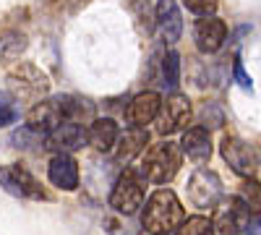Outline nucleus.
I'll return each instance as SVG.
<instances>
[{
    "mask_svg": "<svg viewBox=\"0 0 261 235\" xmlns=\"http://www.w3.org/2000/svg\"><path fill=\"white\" fill-rule=\"evenodd\" d=\"M18 120V110H16V102L11 94L6 92H0V128H6L11 123Z\"/></svg>",
    "mask_w": 261,
    "mask_h": 235,
    "instance_id": "nucleus-21",
    "label": "nucleus"
},
{
    "mask_svg": "<svg viewBox=\"0 0 261 235\" xmlns=\"http://www.w3.org/2000/svg\"><path fill=\"white\" fill-rule=\"evenodd\" d=\"M178 81H180V58H178V53L170 50L162 58V84L167 89H175Z\"/></svg>",
    "mask_w": 261,
    "mask_h": 235,
    "instance_id": "nucleus-19",
    "label": "nucleus"
},
{
    "mask_svg": "<svg viewBox=\"0 0 261 235\" xmlns=\"http://www.w3.org/2000/svg\"><path fill=\"white\" fill-rule=\"evenodd\" d=\"M0 186L18 199H34V201L45 199V191H42L39 180L21 165H8L0 170Z\"/></svg>",
    "mask_w": 261,
    "mask_h": 235,
    "instance_id": "nucleus-7",
    "label": "nucleus"
},
{
    "mask_svg": "<svg viewBox=\"0 0 261 235\" xmlns=\"http://www.w3.org/2000/svg\"><path fill=\"white\" fill-rule=\"evenodd\" d=\"M238 199H241L251 215H261V183L256 178H246L238 191Z\"/></svg>",
    "mask_w": 261,
    "mask_h": 235,
    "instance_id": "nucleus-18",
    "label": "nucleus"
},
{
    "mask_svg": "<svg viewBox=\"0 0 261 235\" xmlns=\"http://www.w3.org/2000/svg\"><path fill=\"white\" fill-rule=\"evenodd\" d=\"M188 199L193 206H199V209H212L222 201V180L217 173H212V170H196V173L191 175L188 186Z\"/></svg>",
    "mask_w": 261,
    "mask_h": 235,
    "instance_id": "nucleus-6",
    "label": "nucleus"
},
{
    "mask_svg": "<svg viewBox=\"0 0 261 235\" xmlns=\"http://www.w3.org/2000/svg\"><path fill=\"white\" fill-rule=\"evenodd\" d=\"M214 222L209 217H201V215H196V217H188L178 230L175 235H214Z\"/></svg>",
    "mask_w": 261,
    "mask_h": 235,
    "instance_id": "nucleus-20",
    "label": "nucleus"
},
{
    "mask_svg": "<svg viewBox=\"0 0 261 235\" xmlns=\"http://www.w3.org/2000/svg\"><path fill=\"white\" fill-rule=\"evenodd\" d=\"M160 110H162L160 94L157 92H144V94H136L134 99H130L128 110H125V118H128L130 125H141L144 128L146 123L157 120Z\"/></svg>",
    "mask_w": 261,
    "mask_h": 235,
    "instance_id": "nucleus-12",
    "label": "nucleus"
},
{
    "mask_svg": "<svg viewBox=\"0 0 261 235\" xmlns=\"http://www.w3.org/2000/svg\"><path fill=\"white\" fill-rule=\"evenodd\" d=\"M84 141H89V134L84 131L81 123L71 120V123H63L58 131H53L47 136V149H53L58 154H71L84 146Z\"/></svg>",
    "mask_w": 261,
    "mask_h": 235,
    "instance_id": "nucleus-11",
    "label": "nucleus"
},
{
    "mask_svg": "<svg viewBox=\"0 0 261 235\" xmlns=\"http://www.w3.org/2000/svg\"><path fill=\"white\" fill-rule=\"evenodd\" d=\"M180 162H183V149L172 141H160V144H151L146 149L144 162H141V173L151 183H170L178 175Z\"/></svg>",
    "mask_w": 261,
    "mask_h": 235,
    "instance_id": "nucleus-3",
    "label": "nucleus"
},
{
    "mask_svg": "<svg viewBox=\"0 0 261 235\" xmlns=\"http://www.w3.org/2000/svg\"><path fill=\"white\" fill-rule=\"evenodd\" d=\"M235 79H238V84H241L243 89H251V79H248V76H246V71H243L241 58H235Z\"/></svg>",
    "mask_w": 261,
    "mask_h": 235,
    "instance_id": "nucleus-23",
    "label": "nucleus"
},
{
    "mask_svg": "<svg viewBox=\"0 0 261 235\" xmlns=\"http://www.w3.org/2000/svg\"><path fill=\"white\" fill-rule=\"evenodd\" d=\"M144 204V178L136 170H123L118 175L113 194H110V206L120 215H134V212Z\"/></svg>",
    "mask_w": 261,
    "mask_h": 235,
    "instance_id": "nucleus-4",
    "label": "nucleus"
},
{
    "mask_svg": "<svg viewBox=\"0 0 261 235\" xmlns=\"http://www.w3.org/2000/svg\"><path fill=\"white\" fill-rule=\"evenodd\" d=\"M180 149L183 154H188V160L193 162H209L212 157V136L204 125H196V128H188V131L183 134V141H180Z\"/></svg>",
    "mask_w": 261,
    "mask_h": 235,
    "instance_id": "nucleus-15",
    "label": "nucleus"
},
{
    "mask_svg": "<svg viewBox=\"0 0 261 235\" xmlns=\"http://www.w3.org/2000/svg\"><path fill=\"white\" fill-rule=\"evenodd\" d=\"M186 6H188L191 13L206 18V16H214V11H217V0H186Z\"/></svg>",
    "mask_w": 261,
    "mask_h": 235,
    "instance_id": "nucleus-22",
    "label": "nucleus"
},
{
    "mask_svg": "<svg viewBox=\"0 0 261 235\" xmlns=\"http://www.w3.org/2000/svg\"><path fill=\"white\" fill-rule=\"evenodd\" d=\"M191 120V102L188 97L183 94H170L167 99H162V110L157 115V131L162 136H170V134H175L180 131V128H186Z\"/></svg>",
    "mask_w": 261,
    "mask_h": 235,
    "instance_id": "nucleus-9",
    "label": "nucleus"
},
{
    "mask_svg": "<svg viewBox=\"0 0 261 235\" xmlns=\"http://www.w3.org/2000/svg\"><path fill=\"white\" fill-rule=\"evenodd\" d=\"M212 222L220 235H241V232H246V227L251 222V212L238 196H230L214 206Z\"/></svg>",
    "mask_w": 261,
    "mask_h": 235,
    "instance_id": "nucleus-5",
    "label": "nucleus"
},
{
    "mask_svg": "<svg viewBox=\"0 0 261 235\" xmlns=\"http://www.w3.org/2000/svg\"><path fill=\"white\" fill-rule=\"evenodd\" d=\"M157 29H160V37L167 42V45L180 39L183 18H180V11H178L175 0H160L157 3Z\"/></svg>",
    "mask_w": 261,
    "mask_h": 235,
    "instance_id": "nucleus-14",
    "label": "nucleus"
},
{
    "mask_svg": "<svg viewBox=\"0 0 261 235\" xmlns=\"http://www.w3.org/2000/svg\"><path fill=\"white\" fill-rule=\"evenodd\" d=\"M89 144L99 152H110L113 146H118V139H120V128L113 118H94L92 125H89Z\"/></svg>",
    "mask_w": 261,
    "mask_h": 235,
    "instance_id": "nucleus-17",
    "label": "nucleus"
},
{
    "mask_svg": "<svg viewBox=\"0 0 261 235\" xmlns=\"http://www.w3.org/2000/svg\"><path fill=\"white\" fill-rule=\"evenodd\" d=\"M81 115H92V110L86 108V105L76 102L73 97H53V99H45V102H37L29 110L27 128H32L39 136H50L63 123H71V120L79 123Z\"/></svg>",
    "mask_w": 261,
    "mask_h": 235,
    "instance_id": "nucleus-1",
    "label": "nucleus"
},
{
    "mask_svg": "<svg viewBox=\"0 0 261 235\" xmlns=\"http://www.w3.org/2000/svg\"><path fill=\"white\" fill-rule=\"evenodd\" d=\"M47 178L53 186L63 191H76L79 188V162L71 154H55L47 167Z\"/></svg>",
    "mask_w": 261,
    "mask_h": 235,
    "instance_id": "nucleus-13",
    "label": "nucleus"
},
{
    "mask_svg": "<svg viewBox=\"0 0 261 235\" xmlns=\"http://www.w3.org/2000/svg\"><path fill=\"white\" fill-rule=\"evenodd\" d=\"M183 206L178 201V196L172 194L170 188H160L154 191L144 206V215H141V225L146 232L151 235H170L175 232L183 225Z\"/></svg>",
    "mask_w": 261,
    "mask_h": 235,
    "instance_id": "nucleus-2",
    "label": "nucleus"
},
{
    "mask_svg": "<svg viewBox=\"0 0 261 235\" xmlns=\"http://www.w3.org/2000/svg\"><path fill=\"white\" fill-rule=\"evenodd\" d=\"M149 144V131L141 125H130L128 131L118 139V146H115V160L120 165H128L136 154H141Z\"/></svg>",
    "mask_w": 261,
    "mask_h": 235,
    "instance_id": "nucleus-16",
    "label": "nucleus"
},
{
    "mask_svg": "<svg viewBox=\"0 0 261 235\" xmlns=\"http://www.w3.org/2000/svg\"><path fill=\"white\" fill-rule=\"evenodd\" d=\"M193 37H196V47L209 55V53H217L225 45L227 27H225L222 18L206 16V18H199V24H196V29H193Z\"/></svg>",
    "mask_w": 261,
    "mask_h": 235,
    "instance_id": "nucleus-10",
    "label": "nucleus"
},
{
    "mask_svg": "<svg viewBox=\"0 0 261 235\" xmlns=\"http://www.w3.org/2000/svg\"><path fill=\"white\" fill-rule=\"evenodd\" d=\"M220 149H222L225 162L232 167V173H238L241 178H253L256 167H258V157H256V152H253V149H251L243 139L225 136L222 144H220Z\"/></svg>",
    "mask_w": 261,
    "mask_h": 235,
    "instance_id": "nucleus-8",
    "label": "nucleus"
}]
</instances>
